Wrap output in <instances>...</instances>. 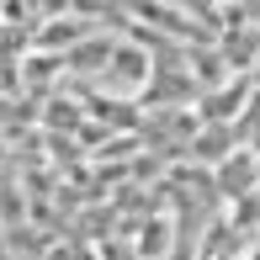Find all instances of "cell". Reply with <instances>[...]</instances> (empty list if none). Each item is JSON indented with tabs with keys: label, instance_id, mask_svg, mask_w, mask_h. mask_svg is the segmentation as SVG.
I'll list each match as a JSON object with an SVG mask.
<instances>
[{
	"label": "cell",
	"instance_id": "obj_1",
	"mask_svg": "<svg viewBox=\"0 0 260 260\" xmlns=\"http://www.w3.org/2000/svg\"><path fill=\"white\" fill-rule=\"evenodd\" d=\"M154 69H159V64H154V53H149L144 43L122 38L101 80H106V90H112V96H138V101H144L149 85H154Z\"/></svg>",
	"mask_w": 260,
	"mask_h": 260
},
{
	"label": "cell",
	"instance_id": "obj_2",
	"mask_svg": "<svg viewBox=\"0 0 260 260\" xmlns=\"http://www.w3.org/2000/svg\"><path fill=\"white\" fill-rule=\"evenodd\" d=\"M117 43H122V38H112V32H96V38H85L75 53H64V69H69V75H80V80H96V75H106V64H112Z\"/></svg>",
	"mask_w": 260,
	"mask_h": 260
},
{
	"label": "cell",
	"instance_id": "obj_3",
	"mask_svg": "<svg viewBox=\"0 0 260 260\" xmlns=\"http://www.w3.org/2000/svg\"><path fill=\"white\" fill-rule=\"evenodd\" d=\"M255 181H260L255 154H234V159H223V165H218V186H223V191H234V197H244Z\"/></svg>",
	"mask_w": 260,
	"mask_h": 260
},
{
	"label": "cell",
	"instance_id": "obj_4",
	"mask_svg": "<svg viewBox=\"0 0 260 260\" xmlns=\"http://www.w3.org/2000/svg\"><path fill=\"white\" fill-rule=\"evenodd\" d=\"M191 159H202V165L234 159V127H207V133H197L191 138Z\"/></svg>",
	"mask_w": 260,
	"mask_h": 260
},
{
	"label": "cell",
	"instance_id": "obj_5",
	"mask_svg": "<svg viewBox=\"0 0 260 260\" xmlns=\"http://www.w3.org/2000/svg\"><path fill=\"white\" fill-rule=\"evenodd\" d=\"M250 75H255V80H260V64H255V69H250Z\"/></svg>",
	"mask_w": 260,
	"mask_h": 260
}]
</instances>
